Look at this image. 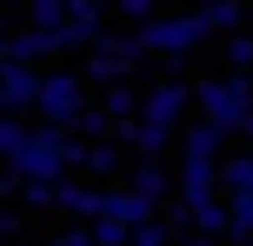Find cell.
Masks as SVG:
<instances>
[{"instance_id": "6da1fadb", "label": "cell", "mask_w": 253, "mask_h": 246, "mask_svg": "<svg viewBox=\"0 0 253 246\" xmlns=\"http://www.w3.org/2000/svg\"><path fill=\"white\" fill-rule=\"evenodd\" d=\"M80 160H87V140L80 133H67V127H34V146L20 153V167H7V173H20V180H74L80 173Z\"/></svg>"}, {"instance_id": "7a4b0ae2", "label": "cell", "mask_w": 253, "mask_h": 246, "mask_svg": "<svg viewBox=\"0 0 253 246\" xmlns=\"http://www.w3.org/2000/svg\"><path fill=\"white\" fill-rule=\"evenodd\" d=\"M200 120L207 127H220L227 140H240L247 113H253V73H227V80H200Z\"/></svg>"}, {"instance_id": "3957f363", "label": "cell", "mask_w": 253, "mask_h": 246, "mask_svg": "<svg viewBox=\"0 0 253 246\" xmlns=\"http://www.w3.org/2000/svg\"><path fill=\"white\" fill-rule=\"evenodd\" d=\"M207 40H213V27H207L200 13H160L153 27H140V47H147V53H167L173 67H187V53L207 47Z\"/></svg>"}, {"instance_id": "277c9868", "label": "cell", "mask_w": 253, "mask_h": 246, "mask_svg": "<svg viewBox=\"0 0 253 246\" xmlns=\"http://www.w3.org/2000/svg\"><path fill=\"white\" fill-rule=\"evenodd\" d=\"M87 80L80 73H47V93H40V127H67L74 133L80 120H87Z\"/></svg>"}, {"instance_id": "5b68a950", "label": "cell", "mask_w": 253, "mask_h": 246, "mask_svg": "<svg viewBox=\"0 0 253 246\" xmlns=\"http://www.w3.org/2000/svg\"><path fill=\"white\" fill-rule=\"evenodd\" d=\"M40 93H47V73L40 67H0V113L7 120L40 113Z\"/></svg>"}, {"instance_id": "8992f818", "label": "cell", "mask_w": 253, "mask_h": 246, "mask_svg": "<svg viewBox=\"0 0 253 246\" xmlns=\"http://www.w3.org/2000/svg\"><path fill=\"white\" fill-rule=\"evenodd\" d=\"M187 106H200V93L187 87V80H160V87L147 93V127H167V133H180V120H187Z\"/></svg>"}, {"instance_id": "52a82bcc", "label": "cell", "mask_w": 253, "mask_h": 246, "mask_svg": "<svg viewBox=\"0 0 253 246\" xmlns=\"http://www.w3.org/2000/svg\"><path fill=\"white\" fill-rule=\"evenodd\" d=\"M80 173H87L93 186H126V180H133V173H126V146H120V140H93L87 160H80Z\"/></svg>"}, {"instance_id": "ba28073f", "label": "cell", "mask_w": 253, "mask_h": 246, "mask_svg": "<svg viewBox=\"0 0 253 246\" xmlns=\"http://www.w3.org/2000/svg\"><path fill=\"white\" fill-rule=\"evenodd\" d=\"M60 207L74 213L80 226H87V220H100V186H93V180H80V173H74V180H60Z\"/></svg>"}, {"instance_id": "9c48e42d", "label": "cell", "mask_w": 253, "mask_h": 246, "mask_svg": "<svg viewBox=\"0 0 253 246\" xmlns=\"http://www.w3.org/2000/svg\"><path fill=\"white\" fill-rule=\"evenodd\" d=\"M193 13H200L213 34H227V40L247 34V20H253V7H240V0H207V7H193Z\"/></svg>"}, {"instance_id": "30bf717a", "label": "cell", "mask_w": 253, "mask_h": 246, "mask_svg": "<svg viewBox=\"0 0 253 246\" xmlns=\"http://www.w3.org/2000/svg\"><path fill=\"white\" fill-rule=\"evenodd\" d=\"M126 186L160 207V200H167V167H160V160H133V180H126Z\"/></svg>"}, {"instance_id": "8fae6325", "label": "cell", "mask_w": 253, "mask_h": 246, "mask_svg": "<svg viewBox=\"0 0 253 246\" xmlns=\"http://www.w3.org/2000/svg\"><path fill=\"white\" fill-rule=\"evenodd\" d=\"M220 193H253V153H233V160H220Z\"/></svg>"}, {"instance_id": "7c38bea8", "label": "cell", "mask_w": 253, "mask_h": 246, "mask_svg": "<svg viewBox=\"0 0 253 246\" xmlns=\"http://www.w3.org/2000/svg\"><path fill=\"white\" fill-rule=\"evenodd\" d=\"M227 220H233V233H227V246H240V240H253V193H233V200H227Z\"/></svg>"}, {"instance_id": "4fadbf2b", "label": "cell", "mask_w": 253, "mask_h": 246, "mask_svg": "<svg viewBox=\"0 0 253 246\" xmlns=\"http://www.w3.org/2000/svg\"><path fill=\"white\" fill-rule=\"evenodd\" d=\"M27 146H34V127H20V120H0V153H7V167H20Z\"/></svg>"}, {"instance_id": "5bb4252c", "label": "cell", "mask_w": 253, "mask_h": 246, "mask_svg": "<svg viewBox=\"0 0 253 246\" xmlns=\"http://www.w3.org/2000/svg\"><path fill=\"white\" fill-rule=\"evenodd\" d=\"M220 53H227V67H233V73H253V34H233V40H220Z\"/></svg>"}, {"instance_id": "9a60e30c", "label": "cell", "mask_w": 253, "mask_h": 246, "mask_svg": "<svg viewBox=\"0 0 253 246\" xmlns=\"http://www.w3.org/2000/svg\"><path fill=\"white\" fill-rule=\"evenodd\" d=\"M93 246H133V226H120V220H93Z\"/></svg>"}, {"instance_id": "2e32d148", "label": "cell", "mask_w": 253, "mask_h": 246, "mask_svg": "<svg viewBox=\"0 0 253 246\" xmlns=\"http://www.w3.org/2000/svg\"><path fill=\"white\" fill-rule=\"evenodd\" d=\"M133 246H180V240H173V226L160 220V226H140V233H133Z\"/></svg>"}, {"instance_id": "e0dca14e", "label": "cell", "mask_w": 253, "mask_h": 246, "mask_svg": "<svg viewBox=\"0 0 253 246\" xmlns=\"http://www.w3.org/2000/svg\"><path fill=\"white\" fill-rule=\"evenodd\" d=\"M47 246H93V226L74 220V233H60V240H47Z\"/></svg>"}, {"instance_id": "ac0fdd59", "label": "cell", "mask_w": 253, "mask_h": 246, "mask_svg": "<svg viewBox=\"0 0 253 246\" xmlns=\"http://www.w3.org/2000/svg\"><path fill=\"white\" fill-rule=\"evenodd\" d=\"M180 246H220V240H207V233H187V240H180Z\"/></svg>"}, {"instance_id": "d6986e66", "label": "cell", "mask_w": 253, "mask_h": 246, "mask_svg": "<svg viewBox=\"0 0 253 246\" xmlns=\"http://www.w3.org/2000/svg\"><path fill=\"white\" fill-rule=\"evenodd\" d=\"M240 140H247V146H253V113H247V127H240Z\"/></svg>"}, {"instance_id": "ffe728a7", "label": "cell", "mask_w": 253, "mask_h": 246, "mask_svg": "<svg viewBox=\"0 0 253 246\" xmlns=\"http://www.w3.org/2000/svg\"><path fill=\"white\" fill-rule=\"evenodd\" d=\"M240 246H253V240H240Z\"/></svg>"}, {"instance_id": "44dd1931", "label": "cell", "mask_w": 253, "mask_h": 246, "mask_svg": "<svg viewBox=\"0 0 253 246\" xmlns=\"http://www.w3.org/2000/svg\"><path fill=\"white\" fill-rule=\"evenodd\" d=\"M13 246H20V240H13Z\"/></svg>"}]
</instances>
